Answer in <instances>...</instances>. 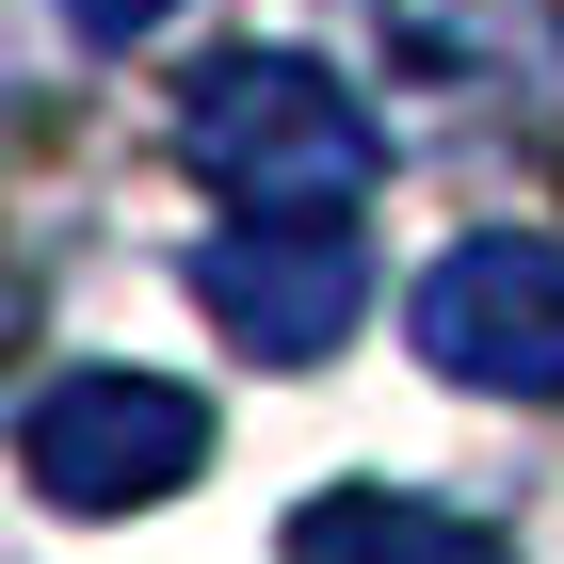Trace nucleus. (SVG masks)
Segmentation results:
<instances>
[{
	"mask_svg": "<svg viewBox=\"0 0 564 564\" xmlns=\"http://www.w3.org/2000/svg\"><path fill=\"white\" fill-rule=\"evenodd\" d=\"M177 0H65V33H97V48H130V33H162Z\"/></svg>",
	"mask_w": 564,
	"mask_h": 564,
	"instance_id": "obj_7",
	"label": "nucleus"
},
{
	"mask_svg": "<svg viewBox=\"0 0 564 564\" xmlns=\"http://www.w3.org/2000/svg\"><path fill=\"white\" fill-rule=\"evenodd\" d=\"M403 339L452 371V388H500V403H564V242H517L484 226L403 291Z\"/></svg>",
	"mask_w": 564,
	"mask_h": 564,
	"instance_id": "obj_4",
	"label": "nucleus"
},
{
	"mask_svg": "<svg viewBox=\"0 0 564 564\" xmlns=\"http://www.w3.org/2000/svg\"><path fill=\"white\" fill-rule=\"evenodd\" d=\"M194 306H210L259 371H323V355L371 323L355 210H226V242L194 259Z\"/></svg>",
	"mask_w": 564,
	"mask_h": 564,
	"instance_id": "obj_3",
	"label": "nucleus"
},
{
	"mask_svg": "<svg viewBox=\"0 0 564 564\" xmlns=\"http://www.w3.org/2000/svg\"><path fill=\"white\" fill-rule=\"evenodd\" d=\"M177 162L210 177L226 210H355L388 130H371V97H339L306 48H210L194 82H177Z\"/></svg>",
	"mask_w": 564,
	"mask_h": 564,
	"instance_id": "obj_1",
	"label": "nucleus"
},
{
	"mask_svg": "<svg viewBox=\"0 0 564 564\" xmlns=\"http://www.w3.org/2000/svg\"><path fill=\"white\" fill-rule=\"evenodd\" d=\"M17 468L65 517H145V500H177V484L210 468V403L177 388V371H48L17 403Z\"/></svg>",
	"mask_w": 564,
	"mask_h": 564,
	"instance_id": "obj_2",
	"label": "nucleus"
},
{
	"mask_svg": "<svg viewBox=\"0 0 564 564\" xmlns=\"http://www.w3.org/2000/svg\"><path fill=\"white\" fill-rule=\"evenodd\" d=\"M291 564H517V549L452 500H403V484H323L291 517Z\"/></svg>",
	"mask_w": 564,
	"mask_h": 564,
	"instance_id": "obj_6",
	"label": "nucleus"
},
{
	"mask_svg": "<svg viewBox=\"0 0 564 564\" xmlns=\"http://www.w3.org/2000/svg\"><path fill=\"white\" fill-rule=\"evenodd\" d=\"M371 33H388L403 82L435 97H564V17L549 0H371Z\"/></svg>",
	"mask_w": 564,
	"mask_h": 564,
	"instance_id": "obj_5",
	"label": "nucleus"
}]
</instances>
